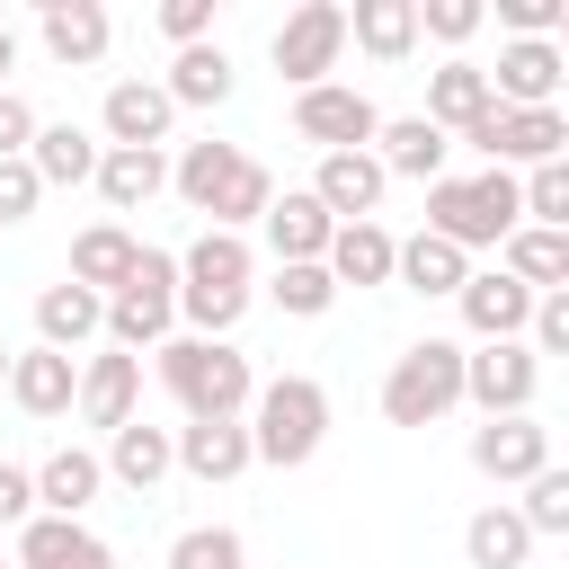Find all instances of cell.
I'll return each instance as SVG.
<instances>
[{
  "instance_id": "obj_1",
  "label": "cell",
  "mask_w": 569,
  "mask_h": 569,
  "mask_svg": "<svg viewBox=\"0 0 569 569\" xmlns=\"http://www.w3.org/2000/svg\"><path fill=\"white\" fill-rule=\"evenodd\" d=\"M169 187H178L196 213H213V231H249V222L276 204V178H267L240 142H187V151L169 160Z\"/></svg>"
},
{
  "instance_id": "obj_2",
  "label": "cell",
  "mask_w": 569,
  "mask_h": 569,
  "mask_svg": "<svg viewBox=\"0 0 569 569\" xmlns=\"http://www.w3.org/2000/svg\"><path fill=\"white\" fill-rule=\"evenodd\" d=\"M151 356H160V382H169V400L187 409V427H196V418H249L258 373H249V356H240L231 338H160Z\"/></svg>"
},
{
  "instance_id": "obj_3",
  "label": "cell",
  "mask_w": 569,
  "mask_h": 569,
  "mask_svg": "<svg viewBox=\"0 0 569 569\" xmlns=\"http://www.w3.org/2000/svg\"><path fill=\"white\" fill-rule=\"evenodd\" d=\"M320 436H329V391H320L311 373L258 382V400H249V453H258V462L302 471V462L320 453Z\"/></svg>"
},
{
  "instance_id": "obj_4",
  "label": "cell",
  "mask_w": 569,
  "mask_h": 569,
  "mask_svg": "<svg viewBox=\"0 0 569 569\" xmlns=\"http://www.w3.org/2000/svg\"><path fill=\"white\" fill-rule=\"evenodd\" d=\"M516 222H525V213H516V178H507V169L436 178V187H427V231H436V240H453L462 258H471V249H498Z\"/></svg>"
},
{
  "instance_id": "obj_5",
  "label": "cell",
  "mask_w": 569,
  "mask_h": 569,
  "mask_svg": "<svg viewBox=\"0 0 569 569\" xmlns=\"http://www.w3.org/2000/svg\"><path fill=\"white\" fill-rule=\"evenodd\" d=\"M453 400H462V347L453 338H418V347L391 356V373H382V418L391 427H436Z\"/></svg>"
},
{
  "instance_id": "obj_6",
  "label": "cell",
  "mask_w": 569,
  "mask_h": 569,
  "mask_svg": "<svg viewBox=\"0 0 569 569\" xmlns=\"http://www.w3.org/2000/svg\"><path fill=\"white\" fill-rule=\"evenodd\" d=\"M169 320H178V258H169V249H142L133 276L107 293V338H116L124 356H142V347L169 338Z\"/></svg>"
},
{
  "instance_id": "obj_7",
  "label": "cell",
  "mask_w": 569,
  "mask_h": 569,
  "mask_svg": "<svg viewBox=\"0 0 569 569\" xmlns=\"http://www.w3.org/2000/svg\"><path fill=\"white\" fill-rule=\"evenodd\" d=\"M462 142L471 151H489V169H542V160H560V142H569V116L560 107H489L480 124H462Z\"/></svg>"
},
{
  "instance_id": "obj_8",
  "label": "cell",
  "mask_w": 569,
  "mask_h": 569,
  "mask_svg": "<svg viewBox=\"0 0 569 569\" xmlns=\"http://www.w3.org/2000/svg\"><path fill=\"white\" fill-rule=\"evenodd\" d=\"M533 391H542V365L525 338H489L462 356V400H480V418H525Z\"/></svg>"
},
{
  "instance_id": "obj_9",
  "label": "cell",
  "mask_w": 569,
  "mask_h": 569,
  "mask_svg": "<svg viewBox=\"0 0 569 569\" xmlns=\"http://www.w3.org/2000/svg\"><path fill=\"white\" fill-rule=\"evenodd\" d=\"M338 53H347V9H338V0H302V9L276 27V71L293 80V98L320 89V80L338 71Z\"/></svg>"
},
{
  "instance_id": "obj_10",
  "label": "cell",
  "mask_w": 569,
  "mask_h": 569,
  "mask_svg": "<svg viewBox=\"0 0 569 569\" xmlns=\"http://www.w3.org/2000/svg\"><path fill=\"white\" fill-rule=\"evenodd\" d=\"M293 133H302V142H320V151H373L382 107H373L365 89L320 80V89H302V98H293Z\"/></svg>"
},
{
  "instance_id": "obj_11",
  "label": "cell",
  "mask_w": 569,
  "mask_h": 569,
  "mask_svg": "<svg viewBox=\"0 0 569 569\" xmlns=\"http://www.w3.org/2000/svg\"><path fill=\"white\" fill-rule=\"evenodd\" d=\"M169 98H160V80H116L107 89V107H98V124H107V151H160L169 142Z\"/></svg>"
},
{
  "instance_id": "obj_12",
  "label": "cell",
  "mask_w": 569,
  "mask_h": 569,
  "mask_svg": "<svg viewBox=\"0 0 569 569\" xmlns=\"http://www.w3.org/2000/svg\"><path fill=\"white\" fill-rule=\"evenodd\" d=\"M382 169H373V151H320V178H311V204L329 213V222H373V204H382Z\"/></svg>"
},
{
  "instance_id": "obj_13",
  "label": "cell",
  "mask_w": 569,
  "mask_h": 569,
  "mask_svg": "<svg viewBox=\"0 0 569 569\" xmlns=\"http://www.w3.org/2000/svg\"><path fill=\"white\" fill-rule=\"evenodd\" d=\"M133 400H142V356H124V347H107V356H89L80 365V391H71V409L89 418V427H124L133 418Z\"/></svg>"
},
{
  "instance_id": "obj_14",
  "label": "cell",
  "mask_w": 569,
  "mask_h": 569,
  "mask_svg": "<svg viewBox=\"0 0 569 569\" xmlns=\"http://www.w3.org/2000/svg\"><path fill=\"white\" fill-rule=\"evenodd\" d=\"M471 471H489V480H533V471H551V427H533V418H489V427H471Z\"/></svg>"
},
{
  "instance_id": "obj_15",
  "label": "cell",
  "mask_w": 569,
  "mask_h": 569,
  "mask_svg": "<svg viewBox=\"0 0 569 569\" xmlns=\"http://www.w3.org/2000/svg\"><path fill=\"white\" fill-rule=\"evenodd\" d=\"M560 44H498V71H489V98L498 107H560Z\"/></svg>"
},
{
  "instance_id": "obj_16",
  "label": "cell",
  "mask_w": 569,
  "mask_h": 569,
  "mask_svg": "<svg viewBox=\"0 0 569 569\" xmlns=\"http://www.w3.org/2000/svg\"><path fill=\"white\" fill-rule=\"evenodd\" d=\"M258 231H267V249H276V267H320V249H329V213L311 204V187H284L267 213H258Z\"/></svg>"
},
{
  "instance_id": "obj_17",
  "label": "cell",
  "mask_w": 569,
  "mask_h": 569,
  "mask_svg": "<svg viewBox=\"0 0 569 569\" xmlns=\"http://www.w3.org/2000/svg\"><path fill=\"white\" fill-rule=\"evenodd\" d=\"M462 329L489 347V338H525V320H533V293L507 276V267H489V276H462Z\"/></svg>"
},
{
  "instance_id": "obj_18",
  "label": "cell",
  "mask_w": 569,
  "mask_h": 569,
  "mask_svg": "<svg viewBox=\"0 0 569 569\" xmlns=\"http://www.w3.org/2000/svg\"><path fill=\"white\" fill-rule=\"evenodd\" d=\"M169 462L196 471V480H240L258 453H249V427H240V418H196V427L169 436Z\"/></svg>"
},
{
  "instance_id": "obj_19",
  "label": "cell",
  "mask_w": 569,
  "mask_h": 569,
  "mask_svg": "<svg viewBox=\"0 0 569 569\" xmlns=\"http://www.w3.org/2000/svg\"><path fill=\"white\" fill-rule=\"evenodd\" d=\"M18 569H116V551L71 516H27L18 525Z\"/></svg>"
},
{
  "instance_id": "obj_20",
  "label": "cell",
  "mask_w": 569,
  "mask_h": 569,
  "mask_svg": "<svg viewBox=\"0 0 569 569\" xmlns=\"http://www.w3.org/2000/svg\"><path fill=\"white\" fill-rule=\"evenodd\" d=\"M445 151H453V142H445L427 116H382V133H373V169H382V178H427V187H436V178H445Z\"/></svg>"
},
{
  "instance_id": "obj_21",
  "label": "cell",
  "mask_w": 569,
  "mask_h": 569,
  "mask_svg": "<svg viewBox=\"0 0 569 569\" xmlns=\"http://www.w3.org/2000/svg\"><path fill=\"white\" fill-rule=\"evenodd\" d=\"M36 27H44V53H53L62 71H89V62L107 53V36H116L98 0H44V18H36Z\"/></svg>"
},
{
  "instance_id": "obj_22",
  "label": "cell",
  "mask_w": 569,
  "mask_h": 569,
  "mask_svg": "<svg viewBox=\"0 0 569 569\" xmlns=\"http://www.w3.org/2000/svg\"><path fill=\"white\" fill-rule=\"evenodd\" d=\"M498 267H507L525 293H569V231H533V222H516V231L498 240Z\"/></svg>"
},
{
  "instance_id": "obj_23",
  "label": "cell",
  "mask_w": 569,
  "mask_h": 569,
  "mask_svg": "<svg viewBox=\"0 0 569 569\" xmlns=\"http://www.w3.org/2000/svg\"><path fill=\"white\" fill-rule=\"evenodd\" d=\"M98 329H107V302H98L89 284H71V276H62V284H44V293H36V347L71 356V347H80V338H98Z\"/></svg>"
},
{
  "instance_id": "obj_24",
  "label": "cell",
  "mask_w": 569,
  "mask_h": 569,
  "mask_svg": "<svg viewBox=\"0 0 569 569\" xmlns=\"http://www.w3.org/2000/svg\"><path fill=\"white\" fill-rule=\"evenodd\" d=\"M71 391H80V365H71V356H53V347L9 356V400H18L27 418H62V409H71Z\"/></svg>"
},
{
  "instance_id": "obj_25",
  "label": "cell",
  "mask_w": 569,
  "mask_h": 569,
  "mask_svg": "<svg viewBox=\"0 0 569 569\" xmlns=\"http://www.w3.org/2000/svg\"><path fill=\"white\" fill-rule=\"evenodd\" d=\"M498 98H489V71L480 62H445V71H427V124L453 142L462 124H480Z\"/></svg>"
},
{
  "instance_id": "obj_26",
  "label": "cell",
  "mask_w": 569,
  "mask_h": 569,
  "mask_svg": "<svg viewBox=\"0 0 569 569\" xmlns=\"http://www.w3.org/2000/svg\"><path fill=\"white\" fill-rule=\"evenodd\" d=\"M133 258H142V240H133L124 222H89V231L71 240V284H89V293L107 302V293L133 276Z\"/></svg>"
},
{
  "instance_id": "obj_27",
  "label": "cell",
  "mask_w": 569,
  "mask_h": 569,
  "mask_svg": "<svg viewBox=\"0 0 569 569\" xmlns=\"http://www.w3.org/2000/svg\"><path fill=\"white\" fill-rule=\"evenodd\" d=\"M391 231L382 222H338L329 231V249H320V267H329V284H391Z\"/></svg>"
},
{
  "instance_id": "obj_28",
  "label": "cell",
  "mask_w": 569,
  "mask_h": 569,
  "mask_svg": "<svg viewBox=\"0 0 569 569\" xmlns=\"http://www.w3.org/2000/svg\"><path fill=\"white\" fill-rule=\"evenodd\" d=\"M98 480H107L98 453H80V445L44 453V462H36V516H71V525H80V507L98 498Z\"/></svg>"
},
{
  "instance_id": "obj_29",
  "label": "cell",
  "mask_w": 569,
  "mask_h": 569,
  "mask_svg": "<svg viewBox=\"0 0 569 569\" xmlns=\"http://www.w3.org/2000/svg\"><path fill=\"white\" fill-rule=\"evenodd\" d=\"M249 240L240 231H204L187 258H178V284H196V293H249Z\"/></svg>"
},
{
  "instance_id": "obj_30",
  "label": "cell",
  "mask_w": 569,
  "mask_h": 569,
  "mask_svg": "<svg viewBox=\"0 0 569 569\" xmlns=\"http://www.w3.org/2000/svg\"><path fill=\"white\" fill-rule=\"evenodd\" d=\"M462 276H471V258L453 240H436V231L391 249V284H409V293H462Z\"/></svg>"
},
{
  "instance_id": "obj_31",
  "label": "cell",
  "mask_w": 569,
  "mask_h": 569,
  "mask_svg": "<svg viewBox=\"0 0 569 569\" xmlns=\"http://www.w3.org/2000/svg\"><path fill=\"white\" fill-rule=\"evenodd\" d=\"M347 36H356L373 62H409V44H418V0H356V9H347Z\"/></svg>"
},
{
  "instance_id": "obj_32",
  "label": "cell",
  "mask_w": 569,
  "mask_h": 569,
  "mask_svg": "<svg viewBox=\"0 0 569 569\" xmlns=\"http://www.w3.org/2000/svg\"><path fill=\"white\" fill-rule=\"evenodd\" d=\"M27 169H36V187H80V178H98V142L80 124H36Z\"/></svg>"
},
{
  "instance_id": "obj_33",
  "label": "cell",
  "mask_w": 569,
  "mask_h": 569,
  "mask_svg": "<svg viewBox=\"0 0 569 569\" xmlns=\"http://www.w3.org/2000/svg\"><path fill=\"white\" fill-rule=\"evenodd\" d=\"M107 471L124 480V489H160L178 462H169V427H142V418H124L116 436H107Z\"/></svg>"
},
{
  "instance_id": "obj_34",
  "label": "cell",
  "mask_w": 569,
  "mask_h": 569,
  "mask_svg": "<svg viewBox=\"0 0 569 569\" xmlns=\"http://www.w3.org/2000/svg\"><path fill=\"white\" fill-rule=\"evenodd\" d=\"M160 98H169V107H222V98H231V53H222V44H187V53L169 62Z\"/></svg>"
},
{
  "instance_id": "obj_35",
  "label": "cell",
  "mask_w": 569,
  "mask_h": 569,
  "mask_svg": "<svg viewBox=\"0 0 569 569\" xmlns=\"http://www.w3.org/2000/svg\"><path fill=\"white\" fill-rule=\"evenodd\" d=\"M160 187H169V160H160V151H98V196H107L116 213L151 204Z\"/></svg>"
},
{
  "instance_id": "obj_36",
  "label": "cell",
  "mask_w": 569,
  "mask_h": 569,
  "mask_svg": "<svg viewBox=\"0 0 569 569\" xmlns=\"http://www.w3.org/2000/svg\"><path fill=\"white\" fill-rule=\"evenodd\" d=\"M462 551H471V569H525L533 533H525V516H516V507H480V516L462 525Z\"/></svg>"
},
{
  "instance_id": "obj_37",
  "label": "cell",
  "mask_w": 569,
  "mask_h": 569,
  "mask_svg": "<svg viewBox=\"0 0 569 569\" xmlns=\"http://www.w3.org/2000/svg\"><path fill=\"white\" fill-rule=\"evenodd\" d=\"M169 569H249V551H240L231 525H187V533L169 542Z\"/></svg>"
},
{
  "instance_id": "obj_38",
  "label": "cell",
  "mask_w": 569,
  "mask_h": 569,
  "mask_svg": "<svg viewBox=\"0 0 569 569\" xmlns=\"http://www.w3.org/2000/svg\"><path fill=\"white\" fill-rule=\"evenodd\" d=\"M276 311H293V320H320L329 302H338V284H329V267H276Z\"/></svg>"
},
{
  "instance_id": "obj_39",
  "label": "cell",
  "mask_w": 569,
  "mask_h": 569,
  "mask_svg": "<svg viewBox=\"0 0 569 569\" xmlns=\"http://www.w3.org/2000/svg\"><path fill=\"white\" fill-rule=\"evenodd\" d=\"M516 516H525V533H569V471H560V462H551V471H533Z\"/></svg>"
},
{
  "instance_id": "obj_40",
  "label": "cell",
  "mask_w": 569,
  "mask_h": 569,
  "mask_svg": "<svg viewBox=\"0 0 569 569\" xmlns=\"http://www.w3.org/2000/svg\"><path fill=\"white\" fill-rule=\"evenodd\" d=\"M525 329H533V338H525L533 365H542V356H569V293H533V320H525Z\"/></svg>"
},
{
  "instance_id": "obj_41",
  "label": "cell",
  "mask_w": 569,
  "mask_h": 569,
  "mask_svg": "<svg viewBox=\"0 0 569 569\" xmlns=\"http://www.w3.org/2000/svg\"><path fill=\"white\" fill-rule=\"evenodd\" d=\"M480 18H489L480 0H418V36H445V44H462Z\"/></svg>"
},
{
  "instance_id": "obj_42",
  "label": "cell",
  "mask_w": 569,
  "mask_h": 569,
  "mask_svg": "<svg viewBox=\"0 0 569 569\" xmlns=\"http://www.w3.org/2000/svg\"><path fill=\"white\" fill-rule=\"evenodd\" d=\"M160 36L187 53V44H204L213 36V0H160Z\"/></svg>"
},
{
  "instance_id": "obj_43",
  "label": "cell",
  "mask_w": 569,
  "mask_h": 569,
  "mask_svg": "<svg viewBox=\"0 0 569 569\" xmlns=\"http://www.w3.org/2000/svg\"><path fill=\"white\" fill-rule=\"evenodd\" d=\"M36 196H44V187H36V169H27V160H0V222H27V213H36Z\"/></svg>"
},
{
  "instance_id": "obj_44",
  "label": "cell",
  "mask_w": 569,
  "mask_h": 569,
  "mask_svg": "<svg viewBox=\"0 0 569 569\" xmlns=\"http://www.w3.org/2000/svg\"><path fill=\"white\" fill-rule=\"evenodd\" d=\"M27 142H36V107L18 89H0V160H27Z\"/></svg>"
},
{
  "instance_id": "obj_45",
  "label": "cell",
  "mask_w": 569,
  "mask_h": 569,
  "mask_svg": "<svg viewBox=\"0 0 569 569\" xmlns=\"http://www.w3.org/2000/svg\"><path fill=\"white\" fill-rule=\"evenodd\" d=\"M27 516H36V471L0 462V525H27Z\"/></svg>"
},
{
  "instance_id": "obj_46",
  "label": "cell",
  "mask_w": 569,
  "mask_h": 569,
  "mask_svg": "<svg viewBox=\"0 0 569 569\" xmlns=\"http://www.w3.org/2000/svg\"><path fill=\"white\" fill-rule=\"evenodd\" d=\"M9 71H18V36L0 27V89H9Z\"/></svg>"
},
{
  "instance_id": "obj_47",
  "label": "cell",
  "mask_w": 569,
  "mask_h": 569,
  "mask_svg": "<svg viewBox=\"0 0 569 569\" xmlns=\"http://www.w3.org/2000/svg\"><path fill=\"white\" fill-rule=\"evenodd\" d=\"M0 391H9V338H0Z\"/></svg>"
}]
</instances>
